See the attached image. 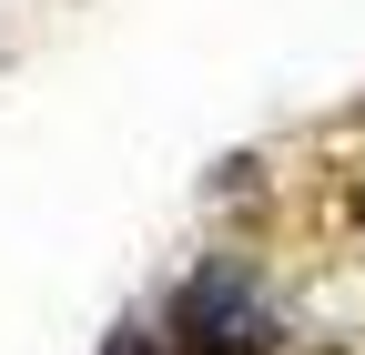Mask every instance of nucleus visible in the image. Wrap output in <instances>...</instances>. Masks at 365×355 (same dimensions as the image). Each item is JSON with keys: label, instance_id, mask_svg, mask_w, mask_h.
I'll use <instances>...</instances> for the list:
<instances>
[{"label": "nucleus", "instance_id": "nucleus-1", "mask_svg": "<svg viewBox=\"0 0 365 355\" xmlns=\"http://www.w3.org/2000/svg\"><path fill=\"white\" fill-rule=\"evenodd\" d=\"M173 355H284V325L254 294L244 264H203L173 294Z\"/></svg>", "mask_w": 365, "mask_h": 355}, {"label": "nucleus", "instance_id": "nucleus-2", "mask_svg": "<svg viewBox=\"0 0 365 355\" xmlns=\"http://www.w3.org/2000/svg\"><path fill=\"white\" fill-rule=\"evenodd\" d=\"M102 355H173V345H153V335H112Z\"/></svg>", "mask_w": 365, "mask_h": 355}, {"label": "nucleus", "instance_id": "nucleus-3", "mask_svg": "<svg viewBox=\"0 0 365 355\" xmlns=\"http://www.w3.org/2000/svg\"><path fill=\"white\" fill-rule=\"evenodd\" d=\"M345 213H355V234H365V183H355V193H345Z\"/></svg>", "mask_w": 365, "mask_h": 355}, {"label": "nucleus", "instance_id": "nucleus-4", "mask_svg": "<svg viewBox=\"0 0 365 355\" xmlns=\"http://www.w3.org/2000/svg\"><path fill=\"white\" fill-rule=\"evenodd\" d=\"M335 355H345V345H335Z\"/></svg>", "mask_w": 365, "mask_h": 355}]
</instances>
